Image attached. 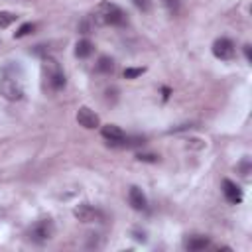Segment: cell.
Segmentation results:
<instances>
[{
    "instance_id": "11",
    "label": "cell",
    "mask_w": 252,
    "mask_h": 252,
    "mask_svg": "<svg viewBox=\"0 0 252 252\" xmlns=\"http://www.w3.org/2000/svg\"><path fill=\"white\" fill-rule=\"evenodd\" d=\"M209 244H211V238H209V236H203V234H195V236H191V238L185 240V248H187L189 252H201V250H205Z\"/></svg>"
},
{
    "instance_id": "7",
    "label": "cell",
    "mask_w": 252,
    "mask_h": 252,
    "mask_svg": "<svg viewBox=\"0 0 252 252\" xmlns=\"http://www.w3.org/2000/svg\"><path fill=\"white\" fill-rule=\"evenodd\" d=\"M100 134H102V138L108 142V146H112V148H122V142H124V138H126V134H124V130L120 128V126H116V124H106V126H102L100 128Z\"/></svg>"
},
{
    "instance_id": "16",
    "label": "cell",
    "mask_w": 252,
    "mask_h": 252,
    "mask_svg": "<svg viewBox=\"0 0 252 252\" xmlns=\"http://www.w3.org/2000/svg\"><path fill=\"white\" fill-rule=\"evenodd\" d=\"M144 71H146L144 67H128V69H124V79H136V77H140Z\"/></svg>"
},
{
    "instance_id": "1",
    "label": "cell",
    "mask_w": 252,
    "mask_h": 252,
    "mask_svg": "<svg viewBox=\"0 0 252 252\" xmlns=\"http://www.w3.org/2000/svg\"><path fill=\"white\" fill-rule=\"evenodd\" d=\"M93 20H94V24H98V26H124V24L128 22L126 12H124L118 4L108 2V0H102V2L94 8Z\"/></svg>"
},
{
    "instance_id": "17",
    "label": "cell",
    "mask_w": 252,
    "mask_h": 252,
    "mask_svg": "<svg viewBox=\"0 0 252 252\" xmlns=\"http://www.w3.org/2000/svg\"><path fill=\"white\" fill-rule=\"evenodd\" d=\"M163 6L167 8V12L171 14V16H175L177 12H179V0H163Z\"/></svg>"
},
{
    "instance_id": "5",
    "label": "cell",
    "mask_w": 252,
    "mask_h": 252,
    "mask_svg": "<svg viewBox=\"0 0 252 252\" xmlns=\"http://www.w3.org/2000/svg\"><path fill=\"white\" fill-rule=\"evenodd\" d=\"M73 215H75V219L81 220V222H98V220L104 219V213H102L100 209L89 205V203L77 205V207L73 209Z\"/></svg>"
},
{
    "instance_id": "3",
    "label": "cell",
    "mask_w": 252,
    "mask_h": 252,
    "mask_svg": "<svg viewBox=\"0 0 252 252\" xmlns=\"http://www.w3.org/2000/svg\"><path fill=\"white\" fill-rule=\"evenodd\" d=\"M55 234V226L49 219H41L37 220L35 224H32L30 232H28V238L33 242V244H43L47 240H51Z\"/></svg>"
},
{
    "instance_id": "12",
    "label": "cell",
    "mask_w": 252,
    "mask_h": 252,
    "mask_svg": "<svg viewBox=\"0 0 252 252\" xmlns=\"http://www.w3.org/2000/svg\"><path fill=\"white\" fill-rule=\"evenodd\" d=\"M93 51H94V45H93L91 39H79L77 45H75V55H77L79 59H87V57H91Z\"/></svg>"
},
{
    "instance_id": "13",
    "label": "cell",
    "mask_w": 252,
    "mask_h": 252,
    "mask_svg": "<svg viewBox=\"0 0 252 252\" xmlns=\"http://www.w3.org/2000/svg\"><path fill=\"white\" fill-rule=\"evenodd\" d=\"M96 71L102 75H110L114 71V59L110 55H100L96 61Z\"/></svg>"
},
{
    "instance_id": "9",
    "label": "cell",
    "mask_w": 252,
    "mask_h": 252,
    "mask_svg": "<svg viewBox=\"0 0 252 252\" xmlns=\"http://www.w3.org/2000/svg\"><path fill=\"white\" fill-rule=\"evenodd\" d=\"M222 195L230 205H238L242 201V189L230 179H222Z\"/></svg>"
},
{
    "instance_id": "14",
    "label": "cell",
    "mask_w": 252,
    "mask_h": 252,
    "mask_svg": "<svg viewBox=\"0 0 252 252\" xmlns=\"http://www.w3.org/2000/svg\"><path fill=\"white\" fill-rule=\"evenodd\" d=\"M16 20H18V16H16L14 12H0V30L10 28Z\"/></svg>"
},
{
    "instance_id": "2",
    "label": "cell",
    "mask_w": 252,
    "mask_h": 252,
    "mask_svg": "<svg viewBox=\"0 0 252 252\" xmlns=\"http://www.w3.org/2000/svg\"><path fill=\"white\" fill-rule=\"evenodd\" d=\"M43 75H45V81H47V85H49L51 91H61L65 87V81H67L65 79V73L61 69L59 61L53 59V57H49V55L43 57Z\"/></svg>"
},
{
    "instance_id": "10",
    "label": "cell",
    "mask_w": 252,
    "mask_h": 252,
    "mask_svg": "<svg viewBox=\"0 0 252 252\" xmlns=\"http://www.w3.org/2000/svg\"><path fill=\"white\" fill-rule=\"evenodd\" d=\"M128 203H130V207L134 211H144L148 207V199H146L144 191L140 187H136V185L130 187V191H128Z\"/></svg>"
},
{
    "instance_id": "18",
    "label": "cell",
    "mask_w": 252,
    "mask_h": 252,
    "mask_svg": "<svg viewBox=\"0 0 252 252\" xmlns=\"http://www.w3.org/2000/svg\"><path fill=\"white\" fill-rule=\"evenodd\" d=\"M132 4H134L140 12H150V10H152V0H132Z\"/></svg>"
},
{
    "instance_id": "4",
    "label": "cell",
    "mask_w": 252,
    "mask_h": 252,
    "mask_svg": "<svg viewBox=\"0 0 252 252\" xmlns=\"http://www.w3.org/2000/svg\"><path fill=\"white\" fill-rule=\"evenodd\" d=\"M0 94L6 98V100H12V102H16V100H20L22 96H24V89H22V83L14 77V75H2V79H0Z\"/></svg>"
},
{
    "instance_id": "19",
    "label": "cell",
    "mask_w": 252,
    "mask_h": 252,
    "mask_svg": "<svg viewBox=\"0 0 252 252\" xmlns=\"http://www.w3.org/2000/svg\"><path fill=\"white\" fill-rule=\"evenodd\" d=\"M136 159H138V161H148V163H156V161L159 159V156H156V154H142V152H140V154L136 156Z\"/></svg>"
},
{
    "instance_id": "8",
    "label": "cell",
    "mask_w": 252,
    "mask_h": 252,
    "mask_svg": "<svg viewBox=\"0 0 252 252\" xmlns=\"http://www.w3.org/2000/svg\"><path fill=\"white\" fill-rule=\"evenodd\" d=\"M77 122H79V126H83V128H87V130H94V128L100 126L98 114H96L94 110H91L89 106H81V108L77 110Z\"/></svg>"
},
{
    "instance_id": "6",
    "label": "cell",
    "mask_w": 252,
    "mask_h": 252,
    "mask_svg": "<svg viewBox=\"0 0 252 252\" xmlns=\"http://www.w3.org/2000/svg\"><path fill=\"white\" fill-rule=\"evenodd\" d=\"M234 53H236V47L232 43V39L228 37H219L215 43H213V55L220 61H230L234 59Z\"/></svg>"
},
{
    "instance_id": "20",
    "label": "cell",
    "mask_w": 252,
    "mask_h": 252,
    "mask_svg": "<svg viewBox=\"0 0 252 252\" xmlns=\"http://www.w3.org/2000/svg\"><path fill=\"white\" fill-rule=\"evenodd\" d=\"M244 55L248 61H252V51H250V45H244Z\"/></svg>"
},
{
    "instance_id": "21",
    "label": "cell",
    "mask_w": 252,
    "mask_h": 252,
    "mask_svg": "<svg viewBox=\"0 0 252 252\" xmlns=\"http://www.w3.org/2000/svg\"><path fill=\"white\" fill-rule=\"evenodd\" d=\"M169 96V89L167 87H163V98H167Z\"/></svg>"
},
{
    "instance_id": "15",
    "label": "cell",
    "mask_w": 252,
    "mask_h": 252,
    "mask_svg": "<svg viewBox=\"0 0 252 252\" xmlns=\"http://www.w3.org/2000/svg\"><path fill=\"white\" fill-rule=\"evenodd\" d=\"M35 30V24H32V22H26V24H22L20 28H18V32H14V37H26V35H30L32 32Z\"/></svg>"
}]
</instances>
